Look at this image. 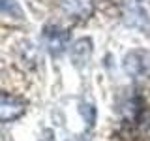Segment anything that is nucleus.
<instances>
[{
	"label": "nucleus",
	"mask_w": 150,
	"mask_h": 141,
	"mask_svg": "<svg viewBox=\"0 0 150 141\" xmlns=\"http://www.w3.org/2000/svg\"><path fill=\"white\" fill-rule=\"evenodd\" d=\"M79 111H81V115L84 117L86 124H88V126H92V124H94V120H96V107H94L92 103H81Z\"/></svg>",
	"instance_id": "nucleus-6"
},
{
	"label": "nucleus",
	"mask_w": 150,
	"mask_h": 141,
	"mask_svg": "<svg viewBox=\"0 0 150 141\" xmlns=\"http://www.w3.org/2000/svg\"><path fill=\"white\" fill-rule=\"evenodd\" d=\"M60 8L73 21H86L94 13V0H62Z\"/></svg>",
	"instance_id": "nucleus-3"
},
{
	"label": "nucleus",
	"mask_w": 150,
	"mask_h": 141,
	"mask_svg": "<svg viewBox=\"0 0 150 141\" xmlns=\"http://www.w3.org/2000/svg\"><path fill=\"white\" fill-rule=\"evenodd\" d=\"M38 141H56V137H54V132H53V130H49V128L43 130Z\"/></svg>",
	"instance_id": "nucleus-8"
},
{
	"label": "nucleus",
	"mask_w": 150,
	"mask_h": 141,
	"mask_svg": "<svg viewBox=\"0 0 150 141\" xmlns=\"http://www.w3.org/2000/svg\"><path fill=\"white\" fill-rule=\"evenodd\" d=\"M124 68L131 77H139L148 70V60H146V53L143 51H131L124 60Z\"/></svg>",
	"instance_id": "nucleus-5"
},
{
	"label": "nucleus",
	"mask_w": 150,
	"mask_h": 141,
	"mask_svg": "<svg viewBox=\"0 0 150 141\" xmlns=\"http://www.w3.org/2000/svg\"><path fill=\"white\" fill-rule=\"evenodd\" d=\"M26 113V102L15 94L0 92V124H8L21 119Z\"/></svg>",
	"instance_id": "nucleus-2"
},
{
	"label": "nucleus",
	"mask_w": 150,
	"mask_h": 141,
	"mask_svg": "<svg viewBox=\"0 0 150 141\" xmlns=\"http://www.w3.org/2000/svg\"><path fill=\"white\" fill-rule=\"evenodd\" d=\"M69 55H71V62L75 68H84L86 62L90 60L92 56V40L90 38H81V40H77L75 43L71 45V49H69Z\"/></svg>",
	"instance_id": "nucleus-4"
},
{
	"label": "nucleus",
	"mask_w": 150,
	"mask_h": 141,
	"mask_svg": "<svg viewBox=\"0 0 150 141\" xmlns=\"http://www.w3.org/2000/svg\"><path fill=\"white\" fill-rule=\"evenodd\" d=\"M0 13H17L19 17H23L19 4L13 2V0H0Z\"/></svg>",
	"instance_id": "nucleus-7"
},
{
	"label": "nucleus",
	"mask_w": 150,
	"mask_h": 141,
	"mask_svg": "<svg viewBox=\"0 0 150 141\" xmlns=\"http://www.w3.org/2000/svg\"><path fill=\"white\" fill-rule=\"evenodd\" d=\"M41 43L51 56H58L64 53L69 43V32L62 26L47 25L41 30Z\"/></svg>",
	"instance_id": "nucleus-1"
}]
</instances>
